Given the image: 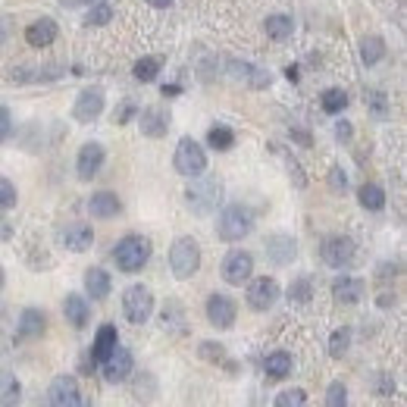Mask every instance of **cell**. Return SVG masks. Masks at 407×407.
I'll return each instance as SVG.
<instances>
[{
	"instance_id": "30",
	"label": "cell",
	"mask_w": 407,
	"mask_h": 407,
	"mask_svg": "<svg viewBox=\"0 0 407 407\" xmlns=\"http://www.w3.org/2000/svg\"><path fill=\"white\" fill-rule=\"evenodd\" d=\"M357 201H360V207L364 210H382L386 207V191L379 188V185H364V188L357 191Z\"/></svg>"
},
{
	"instance_id": "7",
	"label": "cell",
	"mask_w": 407,
	"mask_h": 407,
	"mask_svg": "<svg viewBox=\"0 0 407 407\" xmlns=\"http://www.w3.org/2000/svg\"><path fill=\"white\" fill-rule=\"evenodd\" d=\"M323 264L332 266V270H345V266L354 264V254H357V244L348 235H332L323 241Z\"/></svg>"
},
{
	"instance_id": "2",
	"label": "cell",
	"mask_w": 407,
	"mask_h": 407,
	"mask_svg": "<svg viewBox=\"0 0 407 407\" xmlns=\"http://www.w3.org/2000/svg\"><path fill=\"white\" fill-rule=\"evenodd\" d=\"M197 182L188 185V191H185V197H188V207L197 213V217H207V213H213L219 207V201H223V182H219L217 176H195Z\"/></svg>"
},
{
	"instance_id": "24",
	"label": "cell",
	"mask_w": 407,
	"mask_h": 407,
	"mask_svg": "<svg viewBox=\"0 0 407 407\" xmlns=\"http://www.w3.org/2000/svg\"><path fill=\"white\" fill-rule=\"evenodd\" d=\"M63 313H66V323H72L75 329H85L88 319H91V307L81 295H66V301H63Z\"/></svg>"
},
{
	"instance_id": "44",
	"label": "cell",
	"mask_w": 407,
	"mask_h": 407,
	"mask_svg": "<svg viewBox=\"0 0 407 407\" xmlns=\"http://www.w3.org/2000/svg\"><path fill=\"white\" fill-rule=\"evenodd\" d=\"M329 185H332V191H345L348 188V176L341 166H332V172H329Z\"/></svg>"
},
{
	"instance_id": "42",
	"label": "cell",
	"mask_w": 407,
	"mask_h": 407,
	"mask_svg": "<svg viewBox=\"0 0 407 407\" xmlns=\"http://www.w3.org/2000/svg\"><path fill=\"white\" fill-rule=\"evenodd\" d=\"M13 135V116H10L7 107H0V144Z\"/></svg>"
},
{
	"instance_id": "40",
	"label": "cell",
	"mask_w": 407,
	"mask_h": 407,
	"mask_svg": "<svg viewBox=\"0 0 407 407\" xmlns=\"http://www.w3.org/2000/svg\"><path fill=\"white\" fill-rule=\"evenodd\" d=\"M110 19H113V7H110V3H97V7H91V13L85 16V26H107Z\"/></svg>"
},
{
	"instance_id": "28",
	"label": "cell",
	"mask_w": 407,
	"mask_h": 407,
	"mask_svg": "<svg viewBox=\"0 0 407 407\" xmlns=\"http://www.w3.org/2000/svg\"><path fill=\"white\" fill-rule=\"evenodd\" d=\"M264 28H266V34H270L272 41H288L292 38V32H295V22H292V16L276 13V16H270V19L264 22Z\"/></svg>"
},
{
	"instance_id": "35",
	"label": "cell",
	"mask_w": 407,
	"mask_h": 407,
	"mask_svg": "<svg viewBox=\"0 0 407 407\" xmlns=\"http://www.w3.org/2000/svg\"><path fill=\"white\" fill-rule=\"evenodd\" d=\"M319 103H323V110L326 113H341V110L348 107V95L341 88H329V91H323V97H319Z\"/></svg>"
},
{
	"instance_id": "45",
	"label": "cell",
	"mask_w": 407,
	"mask_h": 407,
	"mask_svg": "<svg viewBox=\"0 0 407 407\" xmlns=\"http://www.w3.org/2000/svg\"><path fill=\"white\" fill-rule=\"evenodd\" d=\"M370 103H373V113H376V116H386V113H388L386 95H382V91H373V95H370Z\"/></svg>"
},
{
	"instance_id": "51",
	"label": "cell",
	"mask_w": 407,
	"mask_h": 407,
	"mask_svg": "<svg viewBox=\"0 0 407 407\" xmlns=\"http://www.w3.org/2000/svg\"><path fill=\"white\" fill-rule=\"evenodd\" d=\"M179 91H182L179 85H166V88H163V97H166V95H179Z\"/></svg>"
},
{
	"instance_id": "20",
	"label": "cell",
	"mask_w": 407,
	"mask_h": 407,
	"mask_svg": "<svg viewBox=\"0 0 407 407\" xmlns=\"http://www.w3.org/2000/svg\"><path fill=\"white\" fill-rule=\"evenodd\" d=\"M57 34H60V28H57V22L48 19V16L34 19L32 26L26 28V41L32 44V48H50V44L57 41Z\"/></svg>"
},
{
	"instance_id": "34",
	"label": "cell",
	"mask_w": 407,
	"mask_h": 407,
	"mask_svg": "<svg viewBox=\"0 0 407 407\" xmlns=\"http://www.w3.org/2000/svg\"><path fill=\"white\" fill-rule=\"evenodd\" d=\"M348 348H351V329L348 326H341V329H335L332 339H329V357H345Z\"/></svg>"
},
{
	"instance_id": "52",
	"label": "cell",
	"mask_w": 407,
	"mask_h": 407,
	"mask_svg": "<svg viewBox=\"0 0 407 407\" xmlns=\"http://www.w3.org/2000/svg\"><path fill=\"white\" fill-rule=\"evenodd\" d=\"M66 7H81V3H88V0H63Z\"/></svg>"
},
{
	"instance_id": "46",
	"label": "cell",
	"mask_w": 407,
	"mask_h": 407,
	"mask_svg": "<svg viewBox=\"0 0 407 407\" xmlns=\"http://www.w3.org/2000/svg\"><path fill=\"white\" fill-rule=\"evenodd\" d=\"M351 122H348V119H339V122H335V135H339V141H351Z\"/></svg>"
},
{
	"instance_id": "26",
	"label": "cell",
	"mask_w": 407,
	"mask_h": 407,
	"mask_svg": "<svg viewBox=\"0 0 407 407\" xmlns=\"http://www.w3.org/2000/svg\"><path fill=\"white\" fill-rule=\"evenodd\" d=\"M22 401V386L16 379V373L0 370V407H19Z\"/></svg>"
},
{
	"instance_id": "39",
	"label": "cell",
	"mask_w": 407,
	"mask_h": 407,
	"mask_svg": "<svg viewBox=\"0 0 407 407\" xmlns=\"http://www.w3.org/2000/svg\"><path fill=\"white\" fill-rule=\"evenodd\" d=\"M197 354H201L204 360H210V364H229V360H226L223 345H213V341H204V345L197 348ZM229 370H235V366L229 364Z\"/></svg>"
},
{
	"instance_id": "41",
	"label": "cell",
	"mask_w": 407,
	"mask_h": 407,
	"mask_svg": "<svg viewBox=\"0 0 407 407\" xmlns=\"http://www.w3.org/2000/svg\"><path fill=\"white\" fill-rule=\"evenodd\" d=\"M0 207H16V185L7 176H0Z\"/></svg>"
},
{
	"instance_id": "15",
	"label": "cell",
	"mask_w": 407,
	"mask_h": 407,
	"mask_svg": "<svg viewBox=\"0 0 407 407\" xmlns=\"http://www.w3.org/2000/svg\"><path fill=\"white\" fill-rule=\"evenodd\" d=\"M229 66V75L232 79H238V81H244L248 88H270L272 85V75L266 72V69H257L254 63H244V60H229L226 63Z\"/></svg>"
},
{
	"instance_id": "50",
	"label": "cell",
	"mask_w": 407,
	"mask_h": 407,
	"mask_svg": "<svg viewBox=\"0 0 407 407\" xmlns=\"http://www.w3.org/2000/svg\"><path fill=\"white\" fill-rule=\"evenodd\" d=\"M0 238H3V241H7V238H10V226L3 223V219H0Z\"/></svg>"
},
{
	"instance_id": "22",
	"label": "cell",
	"mask_w": 407,
	"mask_h": 407,
	"mask_svg": "<svg viewBox=\"0 0 407 407\" xmlns=\"http://www.w3.org/2000/svg\"><path fill=\"white\" fill-rule=\"evenodd\" d=\"M116 345H119V332H116V326L113 323H103L101 329H97V335H95V345H91V360H95V364H103Z\"/></svg>"
},
{
	"instance_id": "3",
	"label": "cell",
	"mask_w": 407,
	"mask_h": 407,
	"mask_svg": "<svg viewBox=\"0 0 407 407\" xmlns=\"http://www.w3.org/2000/svg\"><path fill=\"white\" fill-rule=\"evenodd\" d=\"M251 229H254V213L248 207H241V204H229L217 219L219 241H241V238L251 235Z\"/></svg>"
},
{
	"instance_id": "9",
	"label": "cell",
	"mask_w": 407,
	"mask_h": 407,
	"mask_svg": "<svg viewBox=\"0 0 407 407\" xmlns=\"http://www.w3.org/2000/svg\"><path fill=\"white\" fill-rule=\"evenodd\" d=\"M103 160H107V150H103V144L97 141H85L79 148V157H75V172H79L81 182H91V179L101 172Z\"/></svg>"
},
{
	"instance_id": "21",
	"label": "cell",
	"mask_w": 407,
	"mask_h": 407,
	"mask_svg": "<svg viewBox=\"0 0 407 407\" xmlns=\"http://www.w3.org/2000/svg\"><path fill=\"white\" fill-rule=\"evenodd\" d=\"M88 213L95 219H113L122 213V201L113 195V191H97V195H91V201H88Z\"/></svg>"
},
{
	"instance_id": "4",
	"label": "cell",
	"mask_w": 407,
	"mask_h": 407,
	"mask_svg": "<svg viewBox=\"0 0 407 407\" xmlns=\"http://www.w3.org/2000/svg\"><path fill=\"white\" fill-rule=\"evenodd\" d=\"M170 270L176 279H191L197 270H201V244L195 238L182 235L172 241L170 248Z\"/></svg>"
},
{
	"instance_id": "23",
	"label": "cell",
	"mask_w": 407,
	"mask_h": 407,
	"mask_svg": "<svg viewBox=\"0 0 407 407\" xmlns=\"http://www.w3.org/2000/svg\"><path fill=\"white\" fill-rule=\"evenodd\" d=\"M364 292H366V285L357 276H341L332 282V298L341 301V304H357L364 298Z\"/></svg>"
},
{
	"instance_id": "36",
	"label": "cell",
	"mask_w": 407,
	"mask_h": 407,
	"mask_svg": "<svg viewBox=\"0 0 407 407\" xmlns=\"http://www.w3.org/2000/svg\"><path fill=\"white\" fill-rule=\"evenodd\" d=\"M279 150V148H276ZM282 154V160H285V170H288V179L295 182V188H307V176H304V170H301V163L295 160L292 154H285V150H279Z\"/></svg>"
},
{
	"instance_id": "29",
	"label": "cell",
	"mask_w": 407,
	"mask_h": 407,
	"mask_svg": "<svg viewBox=\"0 0 407 407\" xmlns=\"http://www.w3.org/2000/svg\"><path fill=\"white\" fill-rule=\"evenodd\" d=\"M382 54H386V41L379 34H370V38L360 41V60H364V66H376L382 60Z\"/></svg>"
},
{
	"instance_id": "14",
	"label": "cell",
	"mask_w": 407,
	"mask_h": 407,
	"mask_svg": "<svg viewBox=\"0 0 407 407\" xmlns=\"http://www.w3.org/2000/svg\"><path fill=\"white\" fill-rule=\"evenodd\" d=\"M57 238H60V244L66 248V251L81 254L95 244V229H91L88 223H66L60 232H57Z\"/></svg>"
},
{
	"instance_id": "54",
	"label": "cell",
	"mask_w": 407,
	"mask_h": 407,
	"mask_svg": "<svg viewBox=\"0 0 407 407\" xmlns=\"http://www.w3.org/2000/svg\"><path fill=\"white\" fill-rule=\"evenodd\" d=\"M79 407H91V404H85V401H81V404H79Z\"/></svg>"
},
{
	"instance_id": "1",
	"label": "cell",
	"mask_w": 407,
	"mask_h": 407,
	"mask_svg": "<svg viewBox=\"0 0 407 407\" xmlns=\"http://www.w3.org/2000/svg\"><path fill=\"white\" fill-rule=\"evenodd\" d=\"M150 251H154V248H150V241L144 235H126L116 241L113 260L122 272H138L150 260Z\"/></svg>"
},
{
	"instance_id": "8",
	"label": "cell",
	"mask_w": 407,
	"mask_h": 407,
	"mask_svg": "<svg viewBox=\"0 0 407 407\" xmlns=\"http://www.w3.org/2000/svg\"><path fill=\"white\" fill-rule=\"evenodd\" d=\"M279 295H282V288H279V282H276V279L260 276V279H254V282L248 285V292H244V298H248V307H251V310L266 313V310H270V307L279 301Z\"/></svg>"
},
{
	"instance_id": "43",
	"label": "cell",
	"mask_w": 407,
	"mask_h": 407,
	"mask_svg": "<svg viewBox=\"0 0 407 407\" xmlns=\"http://www.w3.org/2000/svg\"><path fill=\"white\" fill-rule=\"evenodd\" d=\"M135 113H138V107H135V103H132V101H126V103H122V107L113 113V119L119 122V126H126V122H129V119H135Z\"/></svg>"
},
{
	"instance_id": "19",
	"label": "cell",
	"mask_w": 407,
	"mask_h": 407,
	"mask_svg": "<svg viewBox=\"0 0 407 407\" xmlns=\"http://www.w3.org/2000/svg\"><path fill=\"white\" fill-rule=\"evenodd\" d=\"M138 126H141V135H148V138H163L166 132H170V113H163L160 107L138 110Z\"/></svg>"
},
{
	"instance_id": "10",
	"label": "cell",
	"mask_w": 407,
	"mask_h": 407,
	"mask_svg": "<svg viewBox=\"0 0 407 407\" xmlns=\"http://www.w3.org/2000/svg\"><path fill=\"white\" fill-rule=\"evenodd\" d=\"M103 370V379L107 382H126L132 376V370H135V357H132L129 348L116 345L113 351H110V357L101 364Z\"/></svg>"
},
{
	"instance_id": "48",
	"label": "cell",
	"mask_w": 407,
	"mask_h": 407,
	"mask_svg": "<svg viewBox=\"0 0 407 407\" xmlns=\"http://www.w3.org/2000/svg\"><path fill=\"white\" fill-rule=\"evenodd\" d=\"M10 38V22L7 19H0V44Z\"/></svg>"
},
{
	"instance_id": "18",
	"label": "cell",
	"mask_w": 407,
	"mask_h": 407,
	"mask_svg": "<svg viewBox=\"0 0 407 407\" xmlns=\"http://www.w3.org/2000/svg\"><path fill=\"white\" fill-rule=\"evenodd\" d=\"M266 257L276 266H288L298 257V244H295L292 235H270L266 238Z\"/></svg>"
},
{
	"instance_id": "13",
	"label": "cell",
	"mask_w": 407,
	"mask_h": 407,
	"mask_svg": "<svg viewBox=\"0 0 407 407\" xmlns=\"http://www.w3.org/2000/svg\"><path fill=\"white\" fill-rule=\"evenodd\" d=\"M204 310H207L210 326H217V329H232V323H235V317H238V304L229 295H210Z\"/></svg>"
},
{
	"instance_id": "16",
	"label": "cell",
	"mask_w": 407,
	"mask_h": 407,
	"mask_svg": "<svg viewBox=\"0 0 407 407\" xmlns=\"http://www.w3.org/2000/svg\"><path fill=\"white\" fill-rule=\"evenodd\" d=\"M103 113V91L101 88H85L72 103L75 122H95Z\"/></svg>"
},
{
	"instance_id": "17",
	"label": "cell",
	"mask_w": 407,
	"mask_h": 407,
	"mask_svg": "<svg viewBox=\"0 0 407 407\" xmlns=\"http://www.w3.org/2000/svg\"><path fill=\"white\" fill-rule=\"evenodd\" d=\"M44 329H48V317H44V310H38V307H26V310L19 313L16 335H19L22 341L41 339V335H44Z\"/></svg>"
},
{
	"instance_id": "49",
	"label": "cell",
	"mask_w": 407,
	"mask_h": 407,
	"mask_svg": "<svg viewBox=\"0 0 407 407\" xmlns=\"http://www.w3.org/2000/svg\"><path fill=\"white\" fill-rule=\"evenodd\" d=\"M150 7H157V10H166V7H172V0H148Z\"/></svg>"
},
{
	"instance_id": "25",
	"label": "cell",
	"mask_w": 407,
	"mask_h": 407,
	"mask_svg": "<svg viewBox=\"0 0 407 407\" xmlns=\"http://www.w3.org/2000/svg\"><path fill=\"white\" fill-rule=\"evenodd\" d=\"M110 288H113V282H110V272H103L101 266H91V270H85V292H88L95 301L107 298Z\"/></svg>"
},
{
	"instance_id": "33",
	"label": "cell",
	"mask_w": 407,
	"mask_h": 407,
	"mask_svg": "<svg viewBox=\"0 0 407 407\" xmlns=\"http://www.w3.org/2000/svg\"><path fill=\"white\" fill-rule=\"evenodd\" d=\"M310 298H313V285L307 276H298L288 285V301H292V304H307Z\"/></svg>"
},
{
	"instance_id": "5",
	"label": "cell",
	"mask_w": 407,
	"mask_h": 407,
	"mask_svg": "<svg viewBox=\"0 0 407 407\" xmlns=\"http://www.w3.org/2000/svg\"><path fill=\"white\" fill-rule=\"evenodd\" d=\"M172 166H176V172L185 179L204 176V172H207V154H204V148L195 138H182V141L176 144V154H172Z\"/></svg>"
},
{
	"instance_id": "6",
	"label": "cell",
	"mask_w": 407,
	"mask_h": 407,
	"mask_svg": "<svg viewBox=\"0 0 407 407\" xmlns=\"http://www.w3.org/2000/svg\"><path fill=\"white\" fill-rule=\"evenodd\" d=\"M122 313L135 326L148 323L150 313H154V295H150L148 285H129V288L122 292Z\"/></svg>"
},
{
	"instance_id": "37",
	"label": "cell",
	"mask_w": 407,
	"mask_h": 407,
	"mask_svg": "<svg viewBox=\"0 0 407 407\" xmlns=\"http://www.w3.org/2000/svg\"><path fill=\"white\" fill-rule=\"evenodd\" d=\"M307 404V392L304 388H285L276 395V407H304Z\"/></svg>"
},
{
	"instance_id": "12",
	"label": "cell",
	"mask_w": 407,
	"mask_h": 407,
	"mask_svg": "<svg viewBox=\"0 0 407 407\" xmlns=\"http://www.w3.org/2000/svg\"><path fill=\"white\" fill-rule=\"evenodd\" d=\"M48 404L50 407H79L81 404V392L75 376H57L48 388Z\"/></svg>"
},
{
	"instance_id": "53",
	"label": "cell",
	"mask_w": 407,
	"mask_h": 407,
	"mask_svg": "<svg viewBox=\"0 0 407 407\" xmlns=\"http://www.w3.org/2000/svg\"><path fill=\"white\" fill-rule=\"evenodd\" d=\"M0 288H3V266H0Z\"/></svg>"
},
{
	"instance_id": "27",
	"label": "cell",
	"mask_w": 407,
	"mask_h": 407,
	"mask_svg": "<svg viewBox=\"0 0 407 407\" xmlns=\"http://www.w3.org/2000/svg\"><path fill=\"white\" fill-rule=\"evenodd\" d=\"M292 366H295V360L288 351H272V354H266V360H264V370L272 379H285V376L292 373Z\"/></svg>"
},
{
	"instance_id": "31",
	"label": "cell",
	"mask_w": 407,
	"mask_h": 407,
	"mask_svg": "<svg viewBox=\"0 0 407 407\" xmlns=\"http://www.w3.org/2000/svg\"><path fill=\"white\" fill-rule=\"evenodd\" d=\"M207 144H210L213 150H229L232 144H235V132H232L229 126H210V132H207Z\"/></svg>"
},
{
	"instance_id": "32",
	"label": "cell",
	"mask_w": 407,
	"mask_h": 407,
	"mask_svg": "<svg viewBox=\"0 0 407 407\" xmlns=\"http://www.w3.org/2000/svg\"><path fill=\"white\" fill-rule=\"evenodd\" d=\"M163 60L160 57H141V60L135 63V69H132V75H135L138 81H154L157 72H160Z\"/></svg>"
},
{
	"instance_id": "11",
	"label": "cell",
	"mask_w": 407,
	"mask_h": 407,
	"mask_svg": "<svg viewBox=\"0 0 407 407\" xmlns=\"http://www.w3.org/2000/svg\"><path fill=\"white\" fill-rule=\"evenodd\" d=\"M251 272H254V257L248 251H241V248H235V251H229L223 257V279L229 285H244L251 279Z\"/></svg>"
},
{
	"instance_id": "47",
	"label": "cell",
	"mask_w": 407,
	"mask_h": 407,
	"mask_svg": "<svg viewBox=\"0 0 407 407\" xmlns=\"http://www.w3.org/2000/svg\"><path fill=\"white\" fill-rule=\"evenodd\" d=\"M292 138H295L298 144H304V148L310 144V135H307V132H301V129H295V132H292Z\"/></svg>"
},
{
	"instance_id": "38",
	"label": "cell",
	"mask_w": 407,
	"mask_h": 407,
	"mask_svg": "<svg viewBox=\"0 0 407 407\" xmlns=\"http://www.w3.org/2000/svg\"><path fill=\"white\" fill-rule=\"evenodd\" d=\"M326 407H348L345 382H329V388H326Z\"/></svg>"
}]
</instances>
